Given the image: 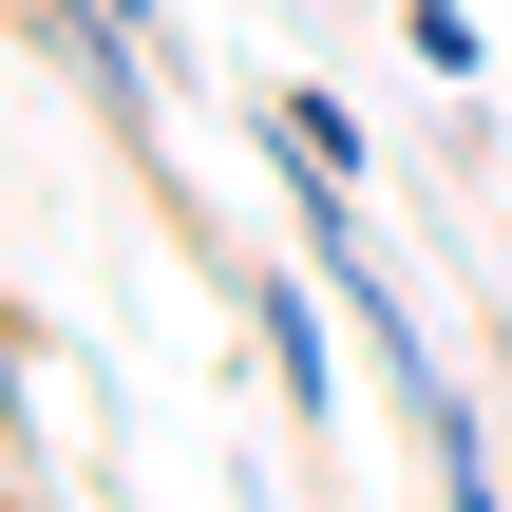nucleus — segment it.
I'll list each match as a JSON object with an SVG mask.
<instances>
[{
    "instance_id": "f257e3e1",
    "label": "nucleus",
    "mask_w": 512,
    "mask_h": 512,
    "mask_svg": "<svg viewBox=\"0 0 512 512\" xmlns=\"http://www.w3.org/2000/svg\"><path fill=\"white\" fill-rule=\"evenodd\" d=\"M228 323L266 342V399H285V418H342V285H285V266H228Z\"/></svg>"
}]
</instances>
